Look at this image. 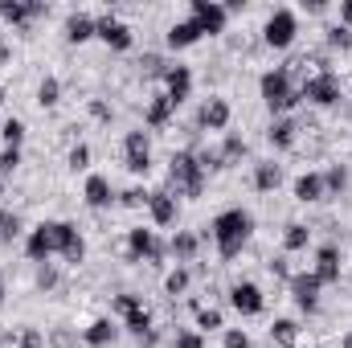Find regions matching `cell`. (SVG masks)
<instances>
[{"label": "cell", "instance_id": "1", "mask_svg": "<svg viewBox=\"0 0 352 348\" xmlns=\"http://www.w3.org/2000/svg\"><path fill=\"white\" fill-rule=\"evenodd\" d=\"M201 242H213L221 262L242 259L250 250V242H254V213L242 209V205H230V209L213 213V221L201 230Z\"/></svg>", "mask_w": 352, "mask_h": 348}, {"label": "cell", "instance_id": "2", "mask_svg": "<svg viewBox=\"0 0 352 348\" xmlns=\"http://www.w3.org/2000/svg\"><path fill=\"white\" fill-rule=\"evenodd\" d=\"M258 98H263V107L270 111V119L295 115V111L303 107V94H299L295 78H291L283 66H270V70H263V78H258Z\"/></svg>", "mask_w": 352, "mask_h": 348}, {"label": "cell", "instance_id": "3", "mask_svg": "<svg viewBox=\"0 0 352 348\" xmlns=\"http://www.w3.org/2000/svg\"><path fill=\"white\" fill-rule=\"evenodd\" d=\"M164 184L173 188L176 197H184V201H201V197L209 193V176L201 173V164H197L192 148H176L173 156H168Z\"/></svg>", "mask_w": 352, "mask_h": 348}, {"label": "cell", "instance_id": "4", "mask_svg": "<svg viewBox=\"0 0 352 348\" xmlns=\"http://www.w3.org/2000/svg\"><path fill=\"white\" fill-rule=\"evenodd\" d=\"M123 262L127 266H152L160 270L168 262V238H160L152 226H131L123 238Z\"/></svg>", "mask_w": 352, "mask_h": 348}, {"label": "cell", "instance_id": "5", "mask_svg": "<svg viewBox=\"0 0 352 348\" xmlns=\"http://www.w3.org/2000/svg\"><path fill=\"white\" fill-rule=\"evenodd\" d=\"M295 37H299V12H295L291 4L270 8V12H266V21H263V33H258L263 50L283 54V50H291V45H295Z\"/></svg>", "mask_w": 352, "mask_h": 348}, {"label": "cell", "instance_id": "6", "mask_svg": "<svg viewBox=\"0 0 352 348\" xmlns=\"http://www.w3.org/2000/svg\"><path fill=\"white\" fill-rule=\"evenodd\" d=\"M94 41H102L107 54H131L135 50V29L127 21H119L115 8H102L94 17Z\"/></svg>", "mask_w": 352, "mask_h": 348}, {"label": "cell", "instance_id": "7", "mask_svg": "<svg viewBox=\"0 0 352 348\" xmlns=\"http://www.w3.org/2000/svg\"><path fill=\"white\" fill-rule=\"evenodd\" d=\"M299 94H303V102L316 107V111L344 107V78H340V74H311L307 83H299Z\"/></svg>", "mask_w": 352, "mask_h": 348}, {"label": "cell", "instance_id": "8", "mask_svg": "<svg viewBox=\"0 0 352 348\" xmlns=\"http://www.w3.org/2000/svg\"><path fill=\"white\" fill-rule=\"evenodd\" d=\"M316 127V119L307 115H283V119H270L266 123V144L274 148V152H295L299 148V140H303V131H311Z\"/></svg>", "mask_w": 352, "mask_h": 348}, {"label": "cell", "instance_id": "9", "mask_svg": "<svg viewBox=\"0 0 352 348\" xmlns=\"http://www.w3.org/2000/svg\"><path fill=\"white\" fill-rule=\"evenodd\" d=\"M287 295L303 316H320V307H324V283L311 270H295L291 283H287Z\"/></svg>", "mask_w": 352, "mask_h": 348}, {"label": "cell", "instance_id": "10", "mask_svg": "<svg viewBox=\"0 0 352 348\" xmlns=\"http://www.w3.org/2000/svg\"><path fill=\"white\" fill-rule=\"evenodd\" d=\"M324 287H340V279H344V246L340 242H320L316 250H311V266H307Z\"/></svg>", "mask_w": 352, "mask_h": 348}, {"label": "cell", "instance_id": "11", "mask_svg": "<svg viewBox=\"0 0 352 348\" xmlns=\"http://www.w3.org/2000/svg\"><path fill=\"white\" fill-rule=\"evenodd\" d=\"M230 123H234V107H230V98L226 94H209L201 107H197V115H192V127L205 135V131H217V135H226L230 131Z\"/></svg>", "mask_w": 352, "mask_h": 348}, {"label": "cell", "instance_id": "12", "mask_svg": "<svg viewBox=\"0 0 352 348\" xmlns=\"http://www.w3.org/2000/svg\"><path fill=\"white\" fill-rule=\"evenodd\" d=\"M226 303H230L242 320H254V316H263L266 312V291L254 283V279H238V283H230Z\"/></svg>", "mask_w": 352, "mask_h": 348}, {"label": "cell", "instance_id": "13", "mask_svg": "<svg viewBox=\"0 0 352 348\" xmlns=\"http://www.w3.org/2000/svg\"><path fill=\"white\" fill-rule=\"evenodd\" d=\"M188 17L197 21V29L205 37H221L230 29V12L221 0H188Z\"/></svg>", "mask_w": 352, "mask_h": 348}, {"label": "cell", "instance_id": "14", "mask_svg": "<svg viewBox=\"0 0 352 348\" xmlns=\"http://www.w3.org/2000/svg\"><path fill=\"white\" fill-rule=\"evenodd\" d=\"M54 246H58V259L66 266H82L87 262V238L74 221H54Z\"/></svg>", "mask_w": 352, "mask_h": 348}, {"label": "cell", "instance_id": "15", "mask_svg": "<svg viewBox=\"0 0 352 348\" xmlns=\"http://www.w3.org/2000/svg\"><path fill=\"white\" fill-rule=\"evenodd\" d=\"M148 217H152V230H168V226L180 221V197H176L168 184L152 188V197H148Z\"/></svg>", "mask_w": 352, "mask_h": 348}, {"label": "cell", "instance_id": "16", "mask_svg": "<svg viewBox=\"0 0 352 348\" xmlns=\"http://www.w3.org/2000/svg\"><path fill=\"white\" fill-rule=\"evenodd\" d=\"M192 87H197V74H192V66H184V62H173V66L164 70V78H160V90L173 98L176 111L192 98Z\"/></svg>", "mask_w": 352, "mask_h": 348}, {"label": "cell", "instance_id": "17", "mask_svg": "<svg viewBox=\"0 0 352 348\" xmlns=\"http://www.w3.org/2000/svg\"><path fill=\"white\" fill-rule=\"evenodd\" d=\"M25 259L33 262V266L58 259V246H54V221H37V226L25 234Z\"/></svg>", "mask_w": 352, "mask_h": 348}, {"label": "cell", "instance_id": "18", "mask_svg": "<svg viewBox=\"0 0 352 348\" xmlns=\"http://www.w3.org/2000/svg\"><path fill=\"white\" fill-rule=\"evenodd\" d=\"M173 119H176L173 98H168L164 90H152V94H148V102H144V127H148V131H168V127H173Z\"/></svg>", "mask_w": 352, "mask_h": 348}, {"label": "cell", "instance_id": "19", "mask_svg": "<svg viewBox=\"0 0 352 348\" xmlns=\"http://www.w3.org/2000/svg\"><path fill=\"white\" fill-rule=\"evenodd\" d=\"M82 205L94 209V213L115 209V184H111V176H102V173L87 176V184H82Z\"/></svg>", "mask_w": 352, "mask_h": 348}, {"label": "cell", "instance_id": "20", "mask_svg": "<svg viewBox=\"0 0 352 348\" xmlns=\"http://www.w3.org/2000/svg\"><path fill=\"white\" fill-rule=\"evenodd\" d=\"M123 336V324H115V316H98L82 328V345L87 348H115Z\"/></svg>", "mask_w": 352, "mask_h": 348}, {"label": "cell", "instance_id": "21", "mask_svg": "<svg viewBox=\"0 0 352 348\" xmlns=\"http://www.w3.org/2000/svg\"><path fill=\"white\" fill-rule=\"evenodd\" d=\"M278 242H283V254L295 259V254H307V250L316 246V230H311L307 221H287L283 234H278Z\"/></svg>", "mask_w": 352, "mask_h": 348}, {"label": "cell", "instance_id": "22", "mask_svg": "<svg viewBox=\"0 0 352 348\" xmlns=\"http://www.w3.org/2000/svg\"><path fill=\"white\" fill-rule=\"evenodd\" d=\"M291 197L299 205H324L328 197H324V176H320V168H307V173L295 176L291 180Z\"/></svg>", "mask_w": 352, "mask_h": 348}, {"label": "cell", "instance_id": "23", "mask_svg": "<svg viewBox=\"0 0 352 348\" xmlns=\"http://www.w3.org/2000/svg\"><path fill=\"white\" fill-rule=\"evenodd\" d=\"M197 41H205V33L197 29V21H192V17H180V21H173V25H168V33H164V45H168L173 54H180V50H192Z\"/></svg>", "mask_w": 352, "mask_h": 348}, {"label": "cell", "instance_id": "24", "mask_svg": "<svg viewBox=\"0 0 352 348\" xmlns=\"http://www.w3.org/2000/svg\"><path fill=\"white\" fill-rule=\"evenodd\" d=\"M283 164L278 160H254V168H250V188L254 193H263V197H270V193H278V184H283Z\"/></svg>", "mask_w": 352, "mask_h": 348}, {"label": "cell", "instance_id": "25", "mask_svg": "<svg viewBox=\"0 0 352 348\" xmlns=\"http://www.w3.org/2000/svg\"><path fill=\"white\" fill-rule=\"evenodd\" d=\"M62 37H66V45H87V41H94V17L82 12V8L66 12V21H62Z\"/></svg>", "mask_w": 352, "mask_h": 348}, {"label": "cell", "instance_id": "26", "mask_svg": "<svg viewBox=\"0 0 352 348\" xmlns=\"http://www.w3.org/2000/svg\"><path fill=\"white\" fill-rule=\"evenodd\" d=\"M201 234L197 230H176L173 238H168V259H176L180 266H188V262H197V254H201Z\"/></svg>", "mask_w": 352, "mask_h": 348}, {"label": "cell", "instance_id": "27", "mask_svg": "<svg viewBox=\"0 0 352 348\" xmlns=\"http://www.w3.org/2000/svg\"><path fill=\"white\" fill-rule=\"evenodd\" d=\"M270 345L278 348H303V324L291 316H274L270 320Z\"/></svg>", "mask_w": 352, "mask_h": 348}, {"label": "cell", "instance_id": "28", "mask_svg": "<svg viewBox=\"0 0 352 348\" xmlns=\"http://www.w3.org/2000/svg\"><path fill=\"white\" fill-rule=\"evenodd\" d=\"M320 176H324V197H328V201H340V197H349V184H352L349 164L332 160V164H328Z\"/></svg>", "mask_w": 352, "mask_h": 348}, {"label": "cell", "instance_id": "29", "mask_svg": "<svg viewBox=\"0 0 352 348\" xmlns=\"http://www.w3.org/2000/svg\"><path fill=\"white\" fill-rule=\"evenodd\" d=\"M217 152H221L226 168H238V164L250 156V144H246V135H242V131H226V135H221V144H217Z\"/></svg>", "mask_w": 352, "mask_h": 348}, {"label": "cell", "instance_id": "30", "mask_svg": "<svg viewBox=\"0 0 352 348\" xmlns=\"http://www.w3.org/2000/svg\"><path fill=\"white\" fill-rule=\"evenodd\" d=\"M168 66H173V62H168L164 54H156V50H148V54H140V58H135V74H140L144 83H160Z\"/></svg>", "mask_w": 352, "mask_h": 348}, {"label": "cell", "instance_id": "31", "mask_svg": "<svg viewBox=\"0 0 352 348\" xmlns=\"http://www.w3.org/2000/svg\"><path fill=\"white\" fill-rule=\"evenodd\" d=\"M192 328L209 340L213 332H226V312H221V307H213V303H205L201 312H192Z\"/></svg>", "mask_w": 352, "mask_h": 348}, {"label": "cell", "instance_id": "32", "mask_svg": "<svg viewBox=\"0 0 352 348\" xmlns=\"http://www.w3.org/2000/svg\"><path fill=\"white\" fill-rule=\"evenodd\" d=\"M320 50H328L332 58H336V54H340V58L352 54V29L336 25V21H332V25H324V45H320Z\"/></svg>", "mask_w": 352, "mask_h": 348}, {"label": "cell", "instance_id": "33", "mask_svg": "<svg viewBox=\"0 0 352 348\" xmlns=\"http://www.w3.org/2000/svg\"><path fill=\"white\" fill-rule=\"evenodd\" d=\"M21 234H29V230H25L21 209H0V250H4V246H12Z\"/></svg>", "mask_w": 352, "mask_h": 348}, {"label": "cell", "instance_id": "34", "mask_svg": "<svg viewBox=\"0 0 352 348\" xmlns=\"http://www.w3.org/2000/svg\"><path fill=\"white\" fill-rule=\"evenodd\" d=\"M188 287H192V266H180L176 262L173 270L164 274V295L168 299H180V295H188Z\"/></svg>", "mask_w": 352, "mask_h": 348}, {"label": "cell", "instance_id": "35", "mask_svg": "<svg viewBox=\"0 0 352 348\" xmlns=\"http://www.w3.org/2000/svg\"><path fill=\"white\" fill-rule=\"evenodd\" d=\"M0 140H4V148H25V140H29V123H25L21 115H8V119L0 123Z\"/></svg>", "mask_w": 352, "mask_h": 348}, {"label": "cell", "instance_id": "36", "mask_svg": "<svg viewBox=\"0 0 352 348\" xmlns=\"http://www.w3.org/2000/svg\"><path fill=\"white\" fill-rule=\"evenodd\" d=\"M148 197H152L148 184H127V188L115 193V205L119 209H148Z\"/></svg>", "mask_w": 352, "mask_h": 348}, {"label": "cell", "instance_id": "37", "mask_svg": "<svg viewBox=\"0 0 352 348\" xmlns=\"http://www.w3.org/2000/svg\"><path fill=\"white\" fill-rule=\"evenodd\" d=\"M33 283H37V291H45V295L62 291V266H58V262H41V266L33 270Z\"/></svg>", "mask_w": 352, "mask_h": 348}, {"label": "cell", "instance_id": "38", "mask_svg": "<svg viewBox=\"0 0 352 348\" xmlns=\"http://www.w3.org/2000/svg\"><path fill=\"white\" fill-rule=\"evenodd\" d=\"M144 307V295L140 291H119V295H111V316L115 320H127L131 312H140Z\"/></svg>", "mask_w": 352, "mask_h": 348}, {"label": "cell", "instance_id": "39", "mask_svg": "<svg viewBox=\"0 0 352 348\" xmlns=\"http://www.w3.org/2000/svg\"><path fill=\"white\" fill-rule=\"evenodd\" d=\"M58 102H62V78L45 74V78L37 83V107H41V111H54Z\"/></svg>", "mask_w": 352, "mask_h": 348}, {"label": "cell", "instance_id": "40", "mask_svg": "<svg viewBox=\"0 0 352 348\" xmlns=\"http://www.w3.org/2000/svg\"><path fill=\"white\" fill-rule=\"evenodd\" d=\"M144 152H152V131L148 127H131L123 135V156H144Z\"/></svg>", "mask_w": 352, "mask_h": 348}, {"label": "cell", "instance_id": "41", "mask_svg": "<svg viewBox=\"0 0 352 348\" xmlns=\"http://www.w3.org/2000/svg\"><path fill=\"white\" fill-rule=\"evenodd\" d=\"M152 328H156V316H152L148 307H140V312H131V316L123 320V332H127V336H135V340H140L144 332H152Z\"/></svg>", "mask_w": 352, "mask_h": 348}, {"label": "cell", "instance_id": "42", "mask_svg": "<svg viewBox=\"0 0 352 348\" xmlns=\"http://www.w3.org/2000/svg\"><path fill=\"white\" fill-rule=\"evenodd\" d=\"M266 274H270L274 283H283V287H287V283H291V274H295V266H291V259L278 250V254H270V259H266Z\"/></svg>", "mask_w": 352, "mask_h": 348}, {"label": "cell", "instance_id": "43", "mask_svg": "<svg viewBox=\"0 0 352 348\" xmlns=\"http://www.w3.org/2000/svg\"><path fill=\"white\" fill-rule=\"evenodd\" d=\"M66 168H70V173H87L90 168V144H82V140L70 144V152H66Z\"/></svg>", "mask_w": 352, "mask_h": 348}, {"label": "cell", "instance_id": "44", "mask_svg": "<svg viewBox=\"0 0 352 348\" xmlns=\"http://www.w3.org/2000/svg\"><path fill=\"white\" fill-rule=\"evenodd\" d=\"M21 160H25V152H21V148H0V180L16 176V168H21Z\"/></svg>", "mask_w": 352, "mask_h": 348}, {"label": "cell", "instance_id": "45", "mask_svg": "<svg viewBox=\"0 0 352 348\" xmlns=\"http://www.w3.org/2000/svg\"><path fill=\"white\" fill-rule=\"evenodd\" d=\"M87 115L94 123H107L111 127V119H115V107L107 102V98H87Z\"/></svg>", "mask_w": 352, "mask_h": 348}, {"label": "cell", "instance_id": "46", "mask_svg": "<svg viewBox=\"0 0 352 348\" xmlns=\"http://www.w3.org/2000/svg\"><path fill=\"white\" fill-rule=\"evenodd\" d=\"M173 348H209V340L197 328H180V332H173Z\"/></svg>", "mask_w": 352, "mask_h": 348}, {"label": "cell", "instance_id": "47", "mask_svg": "<svg viewBox=\"0 0 352 348\" xmlns=\"http://www.w3.org/2000/svg\"><path fill=\"white\" fill-rule=\"evenodd\" d=\"M221 348H254V340H250L246 328H226L221 332Z\"/></svg>", "mask_w": 352, "mask_h": 348}, {"label": "cell", "instance_id": "48", "mask_svg": "<svg viewBox=\"0 0 352 348\" xmlns=\"http://www.w3.org/2000/svg\"><path fill=\"white\" fill-rule=\"evenodd\" d=\"M123 168L131 176H148L152 173V152H144V156H123Z\"/></svg>", "mask_w": 352, "mask_h": 348}, {"label": "cell", "instance_id": "49", "mask_svg": "<svg viewBox=\"0 0 352 348\" xmlns=\"http://www.w3.org/2000/svg\"><path fill=\"white\" fill-rule=\"evenodd\" d=\"M45 345H50V348H78V340H74V336H70L66 328H58V332H54V336H50Z\"/></svg>", "mask_w": 352, "mask_h": 348}, {"label": "cell", "instance_id": "50", "mask_svg": "<svg viewBox=\"0 0 352 348\" xmlns=\"http://www.w3.org/2000/svg\"><path fill=\"white\" fill-rule=\"evenodd\" d=\"M12 58H16V50H12V41L0 33V70H8V66H12Z\"/></svg>", "mask_w": 352, "mask_h": 348}, {"label": "cell", "instance_id": "51", "mask_svg": "<svg viewBox=\"0 0 352 348\" xmlns=\"http://www.w3.org/2000/svg\"><path fill=\"white\" fill-rule=\"evenodd\" d=\"M336 25L352 29V0H340V4H336Z\"/></svg>", "mask_w": 352, "mask_h": 348}, {"label": "cell", "instance_id": "52", "mask_svg": "<svg viewBox=\"0 0 352 348\" xmlns=\"http://www.w3.org/2000/svg\"><path fill=\"white\" fill-rule=\"evenodd\" d=\"M303 12L320 17V12H328V0H303Z\"/></svg>", "mask_w": 352, "mask_h": 348}, {"label": "cell", "instance_id": "53", "mask_svg": "<svg viewBox=\"0 0 352 348\" xmlns=\"http://www.w3.org/2000/svg\"><path fill=\"white\" fill-rule=\"evenodd\" d=\"M4 197H8V180H0V209H4Z\"/></svg>", "mask_w": 352, "mask_h": 348}, {"label": "cell", "instance_id": "54", "mask_svg": "<svg viewBox=\"0 0 352 348\" xmlns=\"http://www.w3.org/2000/svg\"><path fill=\"white\" fill-rule=\"evenodd\" d=\"M340 348H352V328L344 332V336H340Z\"/></svg>", "mask_w": 352, "mask_h": 348}, {"label": "cell", "instance_id": "55", "mask_svg": "<svg viewBox=\"0 0 352 348\" xmlns=\"http://www.w3.org/2000/svg\"><path fill=\"white\" fill-rule=\"evenodd\" d=\"M4 299H8V287H4V283H0V307H4Z\"/></svg>", "mask_w": 352, "mask_h": 348}, {"label": "cell", "instance_id": "56", "mask_svg": "<svg viewBox=\"0 0 352 348\" xmlns=\"http://www.w3.org/2000/svg\"><path fill=\"white\" fill-rule=\"evenodd\" d=\"M4 102H8V90L0 87V107H4Z\"/></svg>", "mask_w": 352, "mask_h": 348}, {"label": "cell", "instance_id": "57", "mask_svg": "<svg viewBox=\"0 0 352 348\" xmlns=\"http://www.w3.org/2000/svg\"><path fill=\"white\" fill-rule=\"evenodd\" d=\"M16 348H33V345H16Z\"/></svg>", "mask_w": 352, "mask_h": 348}, {"label": "cell", "instance_id": "58", "mask_svg": "<svg viewBox=\"0 0 352 348\" xmlns=\"http://www.w3.org/2000/svg\"><path fill=\"white\" fill-rule=\"evenodd\" d=\"M0 283H4V270H0Z\"/></svg>", "mask_w": 352, "mask_h": 348}, {"label": "cell", "instance_id": "59", "mask_svg": "<svg viewBox=\"0 0 352 348\" xmlns=\"http://www.w3.org/2000/svg\"><path fill=\"white\" fill-rule=\"evenodd\" d=\"M349 152H352V140H349Z\"/></svg>", "mask_w": 352, "mask_h": 348}, {"label": "cell", "instance_id": "60", "mask_svg": "<svg viewBox=\"0 0 352 348\" xmlns=\"http://www.w3.org/2000/svg\"><path fill=\"white\" fill-rule=\"evenodd\" d=\"M0 123H4V119H0Z\"/></svg>", "mask_w": 352, "mask_h": 348}]
</instances>
